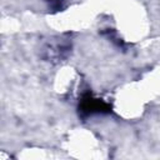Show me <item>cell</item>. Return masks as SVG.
Returning <instances> with one entry per match:
<instances>
[{"mask_svg":"<svg viewBox=\"0 0 160 160\" xmlns=\"http://www.w3.org/2000/svg\"><path fill=\"white\" fill-rule=\"evenodd\" d=\"M80 111L85 115H92V114H105V112H110L111 111V106L105 102L101 99L94 98L91 95H85L81 101H80V106H79Z\"/></svg>","mask_w":160,"mask_h":160,"instance_id":"1","label":"cell"}]
</instances>
